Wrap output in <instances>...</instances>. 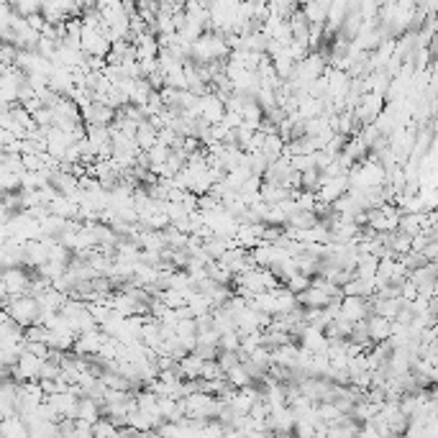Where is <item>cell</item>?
I'll return each mask as SVG.
<instances>
[{
    "label": "cell",
    "mask_w": 438,
    "mask_h": 438,
    "mask_svg": "<svg viewBox=\"0 0 438 438\" xmlns=\"http://www.w3.org/2000/svg\"><path fill=\"white\" fill-rule=\"evenodd\" d=\"M177 367H179V377H182L184 382L200 380V369H203V362H200L195 354H187L182 362H177Z\"/></svg>",
    "instance_id": "cell-9"
},
{
    "label": "cell",
    "mask_w": 438,
    "mask_h": 438,
    "mask_svg": "<svg viewBox=\"0 0 438 438\" xmlns=\"http://www.w3.org/2000/svg\"><path fill=\"white\" fill-rule=\"evenodd\" d=\"M303 19L308 21V26H323L325 16H328V3H305V6H298Z\"/></svg>",
    "instance_id": "cell-7"
},
{
    "label": "cell",
    "mask_w": 438,
    "mask_h": 438,
    "mask_svg": "<svg viewBox=\"0 0 438 438\" xmlns=\"http://www.w3.org/2000/svg\"><path fill=\"white\" fill-rule=\"evenodd\" d=\"M218 349L221 351H239L241 349V336L236 333V330H229V333H223L221 338H218Z\"/></svg>",
    "instance_id": "cell-11"
},
{
    "label": "cell",
    "mask_w": 438,
    "mask_h": 438,
    "mask_svg": "<svg viewBox=\"0 0 438 438\" xmlns=\"http://www.w3.org/2000/svg\"><path fill=\"white\" fill-rule=\"evenodd\" d=\"M3 313L11 318L19 328H28L38 320V305L31 295H19V298H8L3 303Z\"/></svg>",
    "instance_id": "cell-1"
},
{
    "label": "cell",
    "mask_w": 438,
    "mask_h": 438,
    "mask_svg": "<svg viewBox=\"0 0 438 438\" xmlns=\"http://www.w3.org/2000/svg\"><path fill=\"white\" fill-rule=\"evenodd\" d=\"M0 282L6 285L8 298H19V295H28V282H31V272L26 267H8L0 269Z\"/></svg>",
    "instance_id": "cell-2"
},
{
    "label": "cell",
    "mask_w": 438,
    "mask_h": 438,
    "mask_svg": "<svg viewBox=\"0 0 438 438\" xmlns=\"http://www.w3.org/2000/svg\"><path fill=\"white\" fill-rule=\"evenodd\" d=\"M221 438H246L241 431H236V428H223V436Z\"/></svg>",
    "instance_id": "cell-13"
},
{
    "label": "cell",
    "mask_w": 438,
    "mask_h": 438,
    "mask_svg": "<svg viewBox=\"0 0 438 438\" xmlns=\"http://www.w3.org/2000/svg\"><path fill=\"white\" fill-rule=\"evenodd\" d=\"M285 287L292 292V295H300V292H305L308 287H311V277H303V274H295V277H290V280L285 282Z\"/></svg>",
    "instance_id": "cell-12"
},
{
    "label": "cell",
    "mask_w": 438,
    "mask_h": 438,
    "mask_svg": "<svg viewBox=\"0 0 438 438\" xmlns=\"http://www.w3.org/2000/svg\"><path fill=\"white\" fill-rule=\"evenodd\" d=\"M367 333H369V341L372 343H385V341H390V336H392V323L385 320V318L369 316L367 318Z\"/></svg>",
    "instance_id": "cell-4"
},
{
    "label": "cell",
    "mask_w": 438,
    "mask_h": 438,
    "mask_svg": "<svg viewBox=\"0 0 438 438\" xmlns=\"http://www.w3.org/2000/svg\"><path fill=\"white\" fill-rule=\"evenodd\" d=\"M134 139H136V146H139V152H149V149L157 144V128H154L149 121L139 123Z\"/></svg>",
    "instance_id": "cell-8"
},
{
    "label": "cell",
    "mask_w": 438,
    "mask_h": 438,
    "mask_svg": "<svg viewBox=\"0 0 438 438\" xmlns=\"http://www.w3.org/2000/svg\"><path fill=\"white\" fill-rule=\"evenodd\" d=\"M11 8L16 16H21V19H31V16H38V13H41V3H33V0H21V3H16V6H11Z\"/></svg>",
    "instance_id": "cell-10"
},
{
    "label": "cell",
    "mask_w": 438,
    "mask_h": 438,
    "mask_svg": "<svg viewBox=\"0 0 438 438\" xmlns=\"http://www.w3.org/2000/svg\"><path fill=\"white\" fill-rule=\"evenodd\" d=\"M423 223H426V213H400V218H397V231L410 236V239H415V236L423 231Z\"/></svg>",
    "instance_id": "cell-5"
},
{
    "label": "cell",
    "mask_w": 438,
    "mask_h": 438,
    "mask_svg": "<svg viewBox=\"0 0 438 438\" xmlns=\"http://www.w3.org/2000/svg\"><path fill=\"white\" fill-rule=\"evenodd\" d=\"M338 311H341L343 320H349V323H359V320H367L369 318V303L367 300H362V298H341Z\"/></svg>",
    "instance_id": "cell-3"
},
{
    "label": "cell",
    "mask_w": 438,
    "mask_h": 438,
    "mask_svg": "<svg viewBox=\"0 0 438 438\" xmlns=\"http://www.w3.org/2000/svg\"><path fill=\"white\" fill-rule=\"evenodd\" d=\"M103 415H100V402L90 400V397H80L77 400V413H75V420H85V423H98Z\"/></svg>",
    "instance_id": "cell-6"
}]
</instances>
